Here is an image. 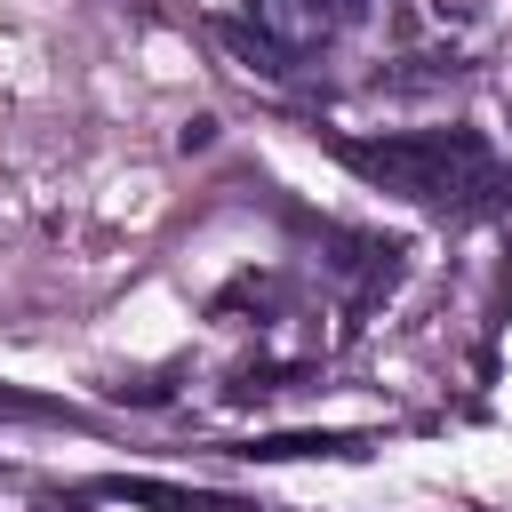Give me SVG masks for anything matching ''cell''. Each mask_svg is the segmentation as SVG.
I'll return each instance as SVG.
<instances>
[{
	"label": "cell",
	"mask_w": 512,
	"mask_h": 512,
	"mask_svg": "<svg viewBox=\"0 0 512 512\" xmlns=\"http://www.w3.org/2000/svg\"><path fill=\"white\" fill-rule=\"evenodd\" d=\"M0 416H64L56 400H40V392H16V384H0Z\"/></svg>",
	"instance_id": "obj_5"
},
{
	"label": "cell",
	"mask_w": 512,
	"mask_h": 512,
	"mask_svg": "<svg viewBox=\"0 0 512 512\" xmlns=\"http://www.w3.org/2000/svg\"><path fill=\"white\" fill-rule=\"evenodd\" d=\"M240 8H248L256 40H264L280 64L336 48V40L352 32V16H360V0H240Z\"/></svg>",
	"instance_id": "obj_2"
},
{
	"label": "cell",
	"mask_w": 512,
	"mask_h": 512,
	"mask_svg": "<svg viewBox=\"0 0 512 512\" xmlns=\"http://www.w3.org/2000/svg\"><path fill=\"white\" fill-rule=\"evenodd\" d=\"M96 496H112V504H152V512H256V504H240V496L176 488V480H104Z\"/></svg>",
	"instance_id": "obj_3"
},
{
	"label": "cell",
	"mask_w": 512,
	"mask_h": 512,
	"mask_svg": "<svg viewBox=\"0 0 512 512\" xmlns=\"http://www.w3.org/2000/svg\"><path fill=\"white\" fill-rule=\"evenodd\" d=\"M360 432H272V440H240L232 456H360Z\"/></svg>",
	"instance_id": "obj_4"
},
{
	"label": "cell",
	"mask_w": 512,
	"mask_h": 512,
	"mask_svg": "<svg viewBox=\"0 0 512 512\" xmlns=\"http://www.w3.org/2000/svg\"><path fill=\"white\" fill-rule=\"evenodd\" d=\"M336 160L376 192H400L440 216H488L512 200V168L480 128H400V136H336Z\"/></svg>",
	"instance_id": "obj_1"
}]
</instances>
